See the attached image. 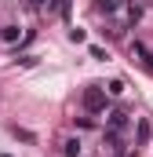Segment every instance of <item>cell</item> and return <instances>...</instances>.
<instances>
[{"mask_svg": "<svg viewBox=\"0 0 153 157\" xmlns=\"http://www.w3.org/2000/svg\"><path fill=\"white\" fill-rule=\"evenodd\" d=\"M40 7H44V11H55V15H62V18H69V0H40Z\"/></svg>", "mask_w": 153, "mask_h": 157, "instance_id": "cell-3", "label": "cell"}, {"mask_svg": "<svg viewBox=\"0 0 153 157\" xmlns=\"http://www.w3.org/2000/svg\"><path fill=\"white\" fill-rule=\"evenodd\" d=\"M4 40H18V26H4Z\"/></svg>", "mask_w": 153, "mask_h": 157, "instance_id": "cell-8", "label": "cell"}, {"mask_svg": "<svg viewBox=\"0 0 153 157\" xmlns=\"http://www.w3.org/2000/svg\"><path fill=\"white\" fill-rule=\"evenodd\" d=\"M69 40L73 44H84V29H69Z\"/></svg>", "mask_w": 153, "mask_h": 157, "instance_id": "cell-10", "label": "cell"}, {"mask_svg": "<svg viewBox=\"0 0 153 157\" xmlns=\"http://www.w3.org/2000/svg\"><path fill=\"white\" fill-rule=\"evenodd\" d=\"M0 157H7V154H0Z\"/></svg>", "mask_w": 153, "mask_h": 157, "instance_id": "cell-11", "label": "cell"}, {"mask_svg": "<svg viewBox=\"0 0 153 157\" xmlns=\"http://www.w3.org/2000/svg\"><path fill=\"white\" fill-rule=\"evenodd\" d=\"M146 139H150V124L142 121V124H139V143H146Z\"/></svg>", "mask_w": 153, "mask_h": 157, "instance_id": "cell-9", "label": "cell"}, {"mask_svg": "<svg viewBox=\"0 0 153 157\" xmlns=\"http://www.w3.org/2000/svg\"><path fill=\"white\" fill-rule=\"evenodd\" d=\"M84 110H88V113H102V110H106V88L88 84V88H84Z\"/></svg>", "mask_w": 153, "mask_h": 157, "instance_id": "cell-1", "label": "cell"}, {"mask_svg": "<svg viewBox=\"0 0 153 157\" xmlns=\"http://www.w3.org/2000/svg\"><path fill=\"white\" fill-rule=\"evenodd\" d=\"M95 7H99V11H106V15H117V11H124V7H128V0H99Z\"/></svg>", "mask_w": 153, "mask_h": 157, "instance_id": "cell-4", "label": "cell"}, {"mask_svg": "<svg viewBox=\"0 0 153 157\" xmlns=\"http://www.w3.org/2000/svg\"><path fill=\"white\" fill-rule=\"evenodd\" d=\"M62 154L66 157H80V139H66L62 143Z\"/></svg>", "mask_w": 153, "mask_h": 157, "instance_id": "cell-6", "label": "cell"}, {"mask_svg": "<svg viewBox=\"0 0 153 157\" xmlns=\"http://www.w3.org/2000/svg\"><path fill=\"white\" fill-rule=\"evenodd\" d=\"M106 117H110V135H120V132L128 128V113H124V110H110Z\"/></svg>", "mask_w": 153, "mask_h": 157, "instance_id": "cell-2", "label": "cell"}, {"mask_svg": "<svg viewBox=\"0 0 153 157\" xmlns=\"http://www.w3.org/2000/svg\"><path fill=\"white\" fill-rule=\"evenodd\" d=\"M131 55H139V59H142L146 66H153V55H150V48H146L142 40H135V44H131Z\"/></svg>", "mask_w": 153, "mask_h": 157, "instance_id": "cell-5", "label": "cell"}, {"mask_svg": "<svg viewBox=\"0 0 153 157\" xmlns=\"http://www.w3.org/2000/svg\"><path fill=\"white\" fill-rule=\"evenodd\" d=\"M106 91H110V95H124V80H110Z\"/></svg>", "mask_w": 153, "mask_h": 157, "instance_id": "cell-7", "label": "cell"}]
</instances>
